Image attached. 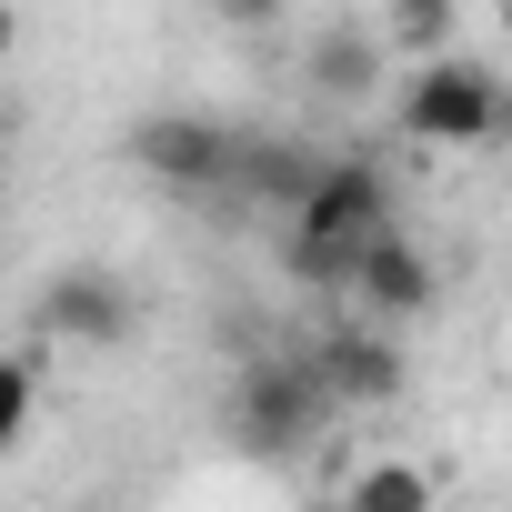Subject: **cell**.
Masks as SVG:
<instances>
[{
  "instance_id": "277c9868",
  "label": "cell",
  "mask_w": 512,
  "mask_h": 512,
  "mask_svg": "<svg viewBox=\"0 0 512 512\" xmlns=\"http://www.w3.org/2000/svg\"><path fill=\"white\" fill-rule=\"evenodd\" d=\"M231 151H241V131H221L211 111H151L131 131V161L161 191H231Z\"/></svg>"
},
{
  "instance_id": "8fae6325",
  "label": "cell",
  "mask_w": 512,
  "mask_h": 512,
  "mask_svg": "<svg viewBox=\"0 0 512 512\" xmlns=\"http://www.w3.org/2000/svg\"><path fill=\"white\" fill-rule=\"evenodd\" d=\"M382 31L402 41V51H452V0H392V11H382Z\"/></svg>"
},
{
  "instance_id": "6da1fadb",
  "label": "cell",
  "mask_w": 512,
  "mask_h": 512,
  "mask_svg": "<svg viewBox=\"0 0 512 512\" xmlns=\"http://www.w3.org/2000/svg\"><path fill=\"white\" fill-rule=\"evenodd\" d=\"M392 231V181L372 161H322V181L292 201V272L322 292H352V262Z\"/></svg>"
},
{
  "instance_id": "8992f818",
  "label": "cell",
  "mask_w": 512,
  "mask_h": 512,
  "mask_svg": "<svg viewBox=\"0 0 512 512\" xmlns=\"http://www.w3.org/2000/svg\"><path fill=\"white\" fill-rule=\"evenodd\" d=\"M352 302L372 322H412V312H432V262H422L402 231H382L362 262H352Z\"/></svg>"
},
{
  "instance_id": "52a82bcc",
  "label": "cell",
  "mask_w": 512,
  "mask_h": 512,
  "mask_svg": "<svg viewBox=\"0 0 512 512\" xmlns=\"http://www.w3.org/2000/svg\"><path fill=\"white\" fill-rule=\"evenodd\" d=\"M312 362H322V382H332L342 402H392V392H402V352L372 332V312H362V322H342V332H322V342H312Z\"/></svg>"
},
{
  "instance_id": "5bb4252c",
  "label": "cell",
  "mask_w": 512,
  "mask_h": 512,
  "mask_svg": "<svg viewBox=\"0 0 512 512\" xmlns=\"http://www.w3.org/2000/svg\"><path fill=\"white\" fill-rule=\"evenodd\" d=\"M0 61H11V31H0Z\"/></svg>"
},
{
  "instance_id": "3957f363",
  "label": "cell",
  "mask_w": 512,
  "mask_h": 512,
  "mask_svg": "<svg viewBox=\"0 0 512 512\" xmlns=\"http://www.w3.org/2000/svg\"><path fill=\"white\" fill-rule=\"evenodd\" d=\"M502 121H512V91L482 61H452V51H432L422 81L402 91V131L412 141H492Z\"/></svg>"
},
{
  "instance_id": "30bf717a",
  "label": "cell",
  "mask_w": 512,
  "mask_h": 512,
  "mask_svg": "<svg viewBox=\"0 0 512 512\" xmlns=\"http://www.w3.org/2000/svg\"><path fill=\"white\" fill-rule=\"evenodd\" d=\"M352 502H362V512H422V502H432V472H412V462H372V472L352 482Z\"/></svg>"
},
{
  "instance_id": "ba28073f",
  "label": "cell",
  "mask_w": 512,
  "mask_h": 512,
  "mask_svg": "<svg viewBox=\"0 0 512 512\" xmlns=\"http://www.w3.org/2000/svg\"><path fill=\"white\" fill-rule=\"evenodd\" d=\"M312 181H322V151H312V141H241V151H231V201L292 211Z\"/></svg>"
},
{
  "instance_id": "7c38bea8",
  "label": "cell",
  "mask_w": 512,
  "mask_h": 512,
  "mask_svg": "<svg viewBox=\"0 0 512 512\" xmlns=\"http://www.w3.org/2000/svg\"><path fill=\"white\" fill-rule=\"evenodd\" d=\"M21 422H31V362H0V452L21 442Z\"/></svg>"
},
{
  "instance_id": "9c48e42d",
  "label": "cell",
  "mask_w": 512,
  "mask_h": 512,
  "mask_svg": "<svg viewBox=\"0 0 512 512\" xmlns=\"http://www.w3.org/2000/svg\"><path fill=\"white\" fill-rule=\"evenodd\" d=\"M372 81H382V41L372 31H322L312 41V91L322 101H372Z\"/></svg>"
},
{
  "instance_id": "4fadbf2b",
  "label": "cell",
  "mask_w": 512,
  "mask_h": 512,
  "mask_svg": "<svg viewBox=\"0 0 512 512\" xmlns=\"http://www.w3.org/2000/svg\"><path fill=\"white\" fill-rule=\"evenodd\" d=\"M211 11H221V31H282L292 0H211Z\"/></svg>"
},
{
  "instance_id": "7a4b0ae2",
  "label": "cell",
  "mask_w": 512,
  "mask_h": 512,
  "mask_svg": "<svg viewBox=\"0 0 512 512\" xmlns=\"http://www.w3.org/2000/svg\"><path fill=\"white\" fill-rule=\"evenodd\" d=\"M332 412H342V392L322 382L312 342H302V352H262V362L241 372V442H251V452H292V442H312Z\"/></svg>"
},
{
  "instance_id": "9a60e30c",
  "label": "cell",
  "mask_w": 512,
  "mask_h": 512,
  "mask_svg": "<svg viewBox=\"0 0 512 512\" xmlns=\"http://www.w3.org/2000/svg\"><path fill=\"white\" fill-rule=\"evenodd\" d=\"M502 31H512V0H502Z\"/></svg>"
},
{
  "instance_id": "5b68a950",
  "label": "cell",
  "mask_w": 512,
  "mask_h": 512,
  "mask_svg": "<svg viewBox=\"0 0 512 512\" xmlns=\"http://www.w3.org/2000/svg\"><path fill=\"white\" fill-rule=\"evenodd\" d=\"M41 332H51V342H131V292H121L101 262H71V272H51V292H41Z\"/></svg>"
}]
</instances>
